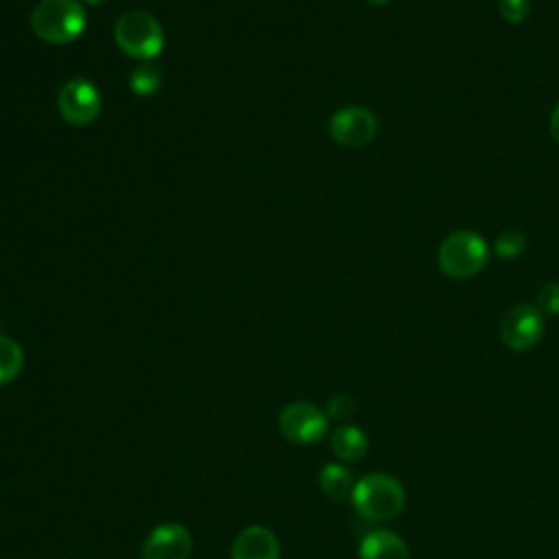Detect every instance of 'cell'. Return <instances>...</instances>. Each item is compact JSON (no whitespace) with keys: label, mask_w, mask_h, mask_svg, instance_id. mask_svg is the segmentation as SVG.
Here are the masks:
<instances>
[{"label":"cell","mask_w":559,"mask_h":559,"mask_svg":"<svg viewBox=\"0 0 559 559\" xmlns=\"http://www.w3.org/2000/svg\"><path fill=\"white\" fill-rule=\"evenodd\" d=\"M333 140L348 149H361L370 145L378 134V119L372 110L361 105L341 108L333 114L328 123Z\"/></svg>","instance_id":"obj_7"},{"label":"cell","mask_w":559,"mask_h":559,"mask_svg":"<svg viewBox=\"0 0 559 559\" xmlns=\"http://www.w3.org/2000/svg\"><path fill=\"white\" fill-rule=\"evenodd\" d=\"M535 309L546 315H559V283H548L535 298Z\"/></svg>","instance_id":"obj_18"},{"label":"cell","mask_w":559,"mask_h":559,"mask_svg":"<svg viewBox=\"0 0 559 559\" xmlns=\"http://www.w3.org/2000/svg\"><path fill=\"white\" fill-rule=\"evenodd\" d=\"M114 40L125 55L138 62H153L164 49L162 25L145 10L125 12L114 25Z\"/></svg>","instance_id":"obj_2"},{"label":"cell","mask_w":559,"mask_h":559,"mask_svg":"<svg viewBox=\"0 0 559 559\" xmlns=\"http://www.w3.org/2000/svg\"><path fill=\"white\" fill-rule=\"evenodd\" d=\"M487 243L476 232H455L450 234L437 253L439 266L448 277L465 280L481 273L487 264Z\"/></svg>","instance_id":"obj_4"},{"label":"cell","mask_w":559,"mask_h":559,"mask_svg":"<svg viewBox=\"0 0 559 559\" xmlns=\"http://www.w3.org/2000/svg\"><path fill=\"white\" fill-rule=\"evenodd\" d=\"M355 411V402L350 396L346 394H335L331 400H328V411L326 415L328 418H335V420H346L350 418Z\"/></svg>","instance_id":"obj_19"},{"label":"cell","mask_w":559,"mask_h":559,"mask_svg":"<svg viewBox=\"0 0 559 559\" xmlns=\"http://www.w3.org/2000/svg\"><path fill=\"white\" fill-rule=\"evenodd\" d=\"M88 5H101V3H105V0H86Z\"/></svg>","instance_id":"obj_22"},{"label":"cell","mask_w":559,"mask_h":559,"mask_svg":"<svg viewBox=\"0 0 559 559\" xmlns=\"http://www.w3.org/2000/svg\"><path fill=\"white\" fill-rule=\"evenodd\" d=\"M88 16L79 0H40L32 14L36 36L47 45H71L84 36Z\"/></svg>","instance_id":"obj_1"},{"label":"cell","mask_w":559,"mask_h":559,"mask_svg":"<svg viewBox=\"0 0 559 559\" xmlns=\"http://www.w3.org/2000/svg\"><path fill=\"white\" fill-rule=\"evenodd\" d=\"M101 108L103 99L99 88L84 77L66 82L58 95V110L62 119L75 127L95 123L101 114Z\"/></svg>","instance_id":"obj_5"},{"label":"cell","mask_w":559,"mask_h":559,"mask_svg":"<svg viewBox=\"0 0 559 559\" xmlns=\"http://www.w3.org/2000/svg\"><path fill=\"white\" fill-rule=\"evenodd\" d=\"M162 84V75L158 71L156 64L151 62H142L138 69L132 71V77H129V88L138 95V97H151L158 92Z\"/></svg>","instance_id":"obj_15"},{"label":"cell","mask_w":559,"mask_h":559,"mask_svg":"<svg viewBox=\"0 0 559 559\" xmlns=\"http://www.w3.org/2000/svg\"><path fill=\"white\" fill-rule=\"evenodd\" d=\"M526 247V238L522 232L518 229H502L496 240H494V251L500 256V258H518Z\"/></svg>","instance_id":"obj_16"},{"label":"cell","mask_w":559,"mask_h":559,"mask_svg":"<svg viewBox=\"0 0 559 559\" xmlns=\"http://www.w3.org/2000/svg\"><path fill=\"white\" fill-rule=\"evenodd\" d=\"M25 368V352L18 341L0 335V385H8L21 376Z\"/></svg>","instance_id":"obj_14"},{"label":"cell","mask_w":559,"mask_h":559,"mask_svg":"<svg viewBox=\"0 0 559 559\" xmlns=\"http://www.w3.org/2000/svg\"><path fill=\"white\" fill-rule=\"evenodd\" d=\"M550 136H552V140L559 145V103L555 105L552 116H550Z\"/></svg>","instance_id":"obj_20"},{"label":"cell","mask_w":559,"mask_h":559,"mask_svg":"<svg viewBox=\"0 0 559 559\" xmlns=\"http://www.w3.org/2000/svg\"><path fill=\"white\" fill-rule=\"evenodd\" d=\"M498 12H500L502 21H507L511 25H520L531 14V0H500Z\"/></svg>","instance_id":"obj_17"},{"label":"cell","mask_w":559,"mask_h":559,"mask_svg":"<svg viewBox=\"0 0 559 559\" xmlns=\"http://www.w3.org/2000/svg\"><path fill=\"white\" fill-rule=\"evenodd\" d=\"M331 448L341 461H361L370 448V442L359 426H341L333 433Z\"/></svg>","instance_id":"obj_12"},{"label":"cell","mask_w":559,"mask_h":559,"mask_svg":"<svg viewBox=\"0 0 559 559\" xmlns=\"http://www.w3.org/2000/svg\"><path fill=\"white\" fill-rule=\"evenodd\" d=\"M368 3H372V5L381 8V5H387V3H389V0H368Z\"/></svg>","instance_id":"obj_21"},{"label":"cell","mask_w":559,"mask_h":559,"mask_svg":"<svg viewBox=\"0 0 559 559\" xmlns=\"http://www.w3.org/2000/svg\"><path fill=\"white\" fill-rule=\"evenodd\" d=\"M405 487L398 479L389 474H368L363 476L352 494L357 511L372 522L394 520L405 509Z\"/></svg>","instance_id":"obj_3"},{"label":"cell","mask_w":559,"mask_h":559,"mask_svg":"<svg viewBox=\"0 0 559 559\" xmlns=\"http://www.w3.org/2000/svg\"><path fill=\"white\" fill-rule=\"evenodd\" d=\"M232 559H280V542L266 526H247L232 544Z\"/></svg>","instance_id":"obj_10"},{"label":"cell","mask_w":559,"mask_h":559,"mask_svg":"<svg viewBox=\"0 0 559 559\" xmlns=\"http://www.w3.org/2000/svg\"><path fill=\"white\" fill-rule=\"evenodd\" d=\"M280 433L300 446L320 444L328 433V415L313 402H294L280 413Z\"/></svg>","instance_id":"obj_6"},{"label":"cell","mask_w":559,"mask_h":559,"mask_svg":"<svg viewBox=\"0 0 559 559\" xmlns=\"http://www.w3.org/2000/svg\"><path fill=\"white\" fill-rule=\"evenodd\" d=\"M544 320L535 307L518 305L500 322V339L513 352H526L539 344Z\"/></svg>","instance_id":"obj_8"},{"label":"cell","mask_w":559,"mask_h":559,"mask_svg":"<svg viewBox=\"0 0 559 559\" xmlns=\"http://www.w3.org/2000/svg\"><path fill=\"white\" fill-rule=\"evenodd\" d=\"M320 487L331 500H348L352 498L357 483L348 468L339 463H328L320 474Z\"/></svg>","instance_id":"obj_13"},{"label":"cell","mask_w":559,"mask_h":559,"mask_svg":"<svg viewBox=\"0 0 559 559\" xmlns=\"http://www.w3.org/2000/svg\"><path fill=\"white\" fill-rule=\"evenodd\" d=\"M359 557L361 559H411V552L400 535L387 529H376L363 537Z\"/></svg>","instance_id":"obj_11"},{"label":"cell","mask_w":559,"mask_h":559,"mask_svg":"<svg viewBox=\"0 0 559 559\" xmlns=\"http://www.w3.org/2000/svg\"><path fill=\"white\" fill-rule=\"evenodd\" d=\"M192 552V535L179 522L156 526L142 546V559H188Z\"/></svg>","instance_id":"obj_9"}]
</instances>
